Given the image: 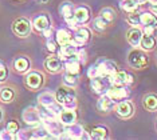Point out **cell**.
Returning <instances> with one entry per match:
<instances>
[{
  "label": "cell",
  "mask_w": 157,
  "mask_h": 140,
  "mask_svg": "<svg viewBox=\"0 0 157 140\" xmlns=\"http://www.w3.org/2000/svg\"><path fill=\"white\" fill-rule=\"evenodd\" d=\"M128 62H129V64L133 68L140 70V68L146 67V64H148V57H146L145 53L140 51V49H133V51L129 52Z\"/></svg>",
  "instance_id": "obj_1"
},
{
  "label": "cell",
  "mask_w": 157,
  "mask_h": 140,
  "mask_svg": "<svg viewBox=\"0 0 157 140\" xmlns=\"http://www.w3.org/2000/svg\"><path fill=\"white\" fill-rule=\"evenodd\" d=\"M31 31V26H30V21L27 19H17L15 23H13V32L17 35V36H22V38H26Z\"/></svg>",
  "instance_id": "obj_2"
},
{
  "label": "cell",
  "mask_w": 157,
  "mask_h": 140,
  "mask_svg": "<svg viewBox=\"0 0 157 140\" xmlns=\"http://www.w3.org/2000/svg\"><path fill=\"white\" fill-rule=\"evenodd\" d=\"M128 95H129V91H128L124 85H113L108 91V96H110L114 102H117V100H124L125 98H128Z\"/></svg>",
  "instance_id": "obj_3"
},
{
  "label": "cell",
  "mask_w": 157,
  "mask_h": 140,
  "mask_svg": "<svg viewBox=\"0 0 157 140\" xmlns=\"http://www.w3.org/2000/svg\"><path fill=\"white\" fill-rule=\"evenodd\" d=\"M98 70L101 77H110L117 71V66L110 60H105L98 66Z\"/></svg>",
  "instance_id": "obj_4"
},
{
  "label": "cell",
  "mask_w": 157,
  "mask_h": 140,
  "mask_svg": "<svg viewBox=\"0 0 157 140\" xmlns=\"http://www.w3.org/2000/svg\"><path fill=\"white\" fill-rule=\"evenodd\" d=\"M116 112L121 117H130L133 115V104L130 102H120L116 107Z\"/></svg>",
  "instance_id": "obj_5"
},
{
  "label": "cell",
  "mask_w": 157,
  "mask_h": 140,
  "mask_svg": "<svg viewBox=\"0 0 157 140\" xmlns=\"http://www.w3.org/2000/svg\"><path fill=\"white\" fill-rule=\"evenodd\" d=\"M43 83V77L40 76L38 72H31L27 75L26 77V84L28 88H33V89H36L40 87V84Z\"/></svg>",
  "instance_id": "obj_6"
},
{
  "label": "cell",
  "mask_w": 157,
  "mask_h": 140,
  "mask_svg": "<svg viewBox=\"0 0 157 140\" xmlns=\"http://www.w3.org/2000/svg\"><path fill=\"white\" fill-rule=\"evenodd\" d=\"M128 41H129V44H132L133 47H138L141 43V39H142V32L141 30H138V28H132V30L128 31Z\"/></svg>",
  "instance_id": "obj_7"
},
{
  "label": "cell",
  "mask_w": 157,
  "mask_h": 140,
  "mask_svg": "<svg viewBox=\"0 0 157 140\" xmlns=\"http://www.w3.org/2000/svg\"><path fill=\"white\" fill-rule=\"evenodd\" d=\"M77 120V115L73 109H66V111H62L59 113V121L60 124H65V125H71L74 124Z\"/></svg>",
  "instance_id": "obj_8"
},
{
  "label": "cell",
  "mask_w": 157,
  "mask_h": 140,
  "mask_svg": "<svg viewBox=\"0 0 157 140\" xmlns=\"http://www.w3.org/2000/svg\"><path fill=\"white\" fill-rule=\"evenodd\" d=\"M128 76H129V75L125 72V71H116V72L109 77V81L113 85H124L128 83Z\"/></svg>",
  "instance_id": "obj_9"
},
{
  "label": "cell",
  "mask_w": 157,
  "mask_h": 140,
  "mask_svg": "<svg viewBox=\"0 0 157 140\" xmlns=\"http://www.w3.org/2000/svg\"><path fill=\"white\" fill-rule=\"evenodd\" d=\"M74 17H75L77 23H86L90 19V11H89L87 7H78V8L74 11Z\"/></svg>",
  "instance_id": "obj_10"
},
{
  "label": "cell",
  "mask_w": 157,
  "mask_h": 140,
  "mask_svg": "<svg viewBox=\"0 0 157 140\" xmlns=\"http://www.w3.org/2000/svg\"><path fill=\"white\" fill-rule=\"evenodd\" d=\"M44 67L48 72L56 74V72H59L60 68H62V63H60V60L56 59V57H48L44 62Z\"/></svg>",
  "instance_id": "obj_11"
},
{
  "label": "cell",
  "mask_w": 157,
  "mask_h": 140,
  "mask_svg": "<svg viewBox=\"0 0 157 140\" xmlns=\"http://www.w3.org/2000/svg\"><path fill=\"white\" fill-rule=\"evenodd\" d=\"M90 40V31L87 28H79L77 31L75 36H74V41H75L77 45H81V44H85L86 41Z\"/></svg>",
  "instance_id": "obj_12"
},
{
  "label": "cell",
  "mask_w": 157,
  "mask_h": 140,
  "mask_svg": "<svg viewBox=\"0 0 157 140\" xmlns=\"http://www.w3.org/2000/svg\"><path fill=\"white\" fill-rule=\"evenodd\" d=\"M140 19H141V24H144V26L157 27V17H156V15H153L152 12H144V13H141Z\"/></svg>",
  "instance_id": "obj_13"
},
{
  "label": "cell",
  "mask_w": 157,
  "mask_h": 140,
  "mask_svg": "<svg viewBox=\"0 0 157 140\" xmlns=\"http://www.w3.org/2000/svg\"><path fill=\"white\" fill-rule=\"evenodd\" d=\"M114 107V100L110 96H102L98 102V108L101 111H110Z\"/></svg>",
  "instance_id": "obj_14"
},
{
  "label": "cell",
  "mask_w": 157,
  "mask_h": 140,
  "mask_svg": "<svg viewBox=\"0 0 157 140\" xmlns=\"http://www.w3.org/2000/svg\"><path fill=\"white\" fill-rule=\"evenodd\" d=\"M34 26H35V30H38V31H44V30H47L48 26H50L48 17L46 16V15H40L39 17H36V19H35Z\"/></svg>",
  "instance_id": "obj_15"
},
{
  "label": "cell",
  "mask_w": 157,
  "mask_h": 140,
  "mask_svg": "<svg viewBox=\"0 0 157 140\" xmlns=\"http://www.w3.org/2000/svg\"><path fill=\"white\" fill-rule=\"evenodd\" d=\"M144 107L149 111H155L157 109V96L151 93V95H146L144 98Z\"/></svg>",
  "instance_id": "obj_16"
},
{
  "label": "cell",
  "mask_w": 157,
  "mask_h": 140,
  "mask_svg": "<svg viewBox=\"0 0 157 140\" xmlns=\"http://www.w3.org/2000/svg\"><path fill=\"white\" fill-rule=\"evenodd\" d=\"M140 45L142 47V49H146V51H149V49H153L156 45V40L153 36H149V35H142V39H141V43Z\"/></svg>",
  "instance_id": "obj_17"
},
{
  "label": "cell",
  "mask_w": 157,
  "mask_h": 140,
  "mask_svg": "<svg viewBox=\"0 0 157 140\" xmlns=\"http://www.w3.org/2000/svg\"><path fill=\"white\" fill-rule=\"evenodd\" d=\"M71 95H73V92H71V91H69V89L65 88V87H60L58 91H56L55 98H56V100H58L60 104H65V102L69 99V96H71Z\"/></svg>",
  "instance_id": "obj_18"
},
{
  "label": "cell",
  "mask_w": 157,
  "mask_h": 140,
  "mask_svg": "<svg viewBox=\"0 0 157 140\" xmlns=\"http://www.w3.org/2000/svg\"><path fill=\"white\" fill-rule=\"evenodd\" d=\"M13 66H15V70L17 72H26L28 70V67H30V62H28L26 57H19V59L15 60Z\"/></svg>",
  "instance_id": "obj_19"
},
{
  "label": "cell",
  "mask_w": 157,
  "mask_h": 140,
  "mask_svg": "<svg viewBox=\"0 0 157 140\" xmlns=\"http://www.w3.org/2000/svg\"><path fill=\"white\" fill-rule=\"evenodd\" d=\"M91 88H93V91L94 92H103L106 89L105 87V81L101 79V76H97V77H94V79H91Z\"/></svg>",
  "instance_id": "obj_20"
},
{
  "label": "cell",
  "mask_w": 157,
  "mask_h": 140,
  "mask_svg": "<svg viewBox=\"0 0 157 140\" xmlns=\"http://www.w3.org/2000/svg\"><path fill=\"white\" fill-rule=\"evenodd\" d=\"M138 0H124L122 3V8L126 11L128 13H132V12H136L138 9Z\"/></svg>",
  "instance_id": "obj_21"
},
{
  "label": "cell",
  "mask_w": 157,
  "mask_h": 140,
  "mask_svg": "<svg viewBox=\"0 0 157 140\" xmlns=\"http://www.w3.org/2000/svg\"><path fill=\"white\" fill-rule=\"evenodd\" d=\"M56 40H58V43L60 45H65L67 43L71 41V36L66 30H59L58 34H56Z\"/></svg>",
  "instance_id": "obj_22"
},
{
  "label": "cell",
  "mask_w": 157,
  "mask_h": 140,
  "mask_svg": "<svg viewBox=\"0 0 157 140\" xmlns=\"http://www.w3.org/2000/svg\"><path fill=\"white\" fill-rule=\"evenodd\" d=\"M108 136V130L105 127H95L91 131V138L93 139H105Z\"/></svg>",
  "instance_id": "obj_23"
},
{
  "label": "cell",
  "mask_w": 157,
  "mask_h": 140,
  "mask_svg": "<svg viewBox=\"0 0 157 140\" xmlns=\"http://www.w3.org/2000/svg\"><path fill=\"white\" fill-rule=\"evenodd\" d=\"M0 99H2V102H4V103L12 102L13 91L12 89H10V88H3L2 91H0Z\"/></svg>",
  "instance_id": "obj_24"
},
{
  "label": "cell",
  "mask_w": 157,
  "mask_h": 140,
  "mask_svg": "<svg viewBox=\"0 0 157 140\" xmlns=\"http://www.w3.org/2000/svg\"><path fill=\"white\" fill-rule=\"evenodd\" d=\"M60 53H62L65 57H71L74 56V53H75V44H70V43H67V44L62 45V51H60Z\"/></svg>",
  "instance_id": "obj_25"
},
{
  "label": "cell",
  "mask_w": 157,
  "mask_h": 140,
  "mask_svg": "<svg viewBox=\"0 0 157 140\" xmlns=\"http://www.w3.org/2000/svg\"><path fill=\"white\" fill-rule=\"evenodd\" d=\"M66 70H67V72L77 75L79 72V63H78V60H74V59L70 60V62L66 64Z\"/></svg>",
  "instance_id": "obj_26"
},
{
  "label": "cell",
  "mask_w": 157,
  "mask_h": 140,
  "mask_svg": "<svg viewBox=\"0 0 157 140\" xmlns=\"http://www.w3.org/2000/svg\"><path fill=\"white\" fill-rule=\"evenodd\" d=\"M101 16L109 23V21H113L114 20V17H116V12H114L112 8H103L101 11Z\"/></svg>",
  "instance_id": "obj_27"
},
{
  "label": "cell",
  "mask_w": 157,
  "mask_h": 140,
  "mask_svg": "<svg viewBox=\"0 0 157 140\" xmlns=\"http://www.w3.org/2000/svg\"><path fill=\"white\" fill-rule=\"evenodd\" d=\"M106 26H108V21L103 19L102 16H99V17H97V19L94 20V28H95V30L103 31L106 28Z\"/></svg>",
  "instance_id": "obj_28"
},
{
  "label": "cell",
  "mask_w": 157,
  "mask_h": 140,
  "mask_svg": "<svg viewBox=\"0 0 157 140\" xmlns=\"http://www.w3.org/2000/svg\"><path fill=\"white\" fill-rule=\"evenodd\" d=\"M128 21L132 24V26H138V24H141V19H140V15L138 13H134L132 12L129 16H128Z\"/></svg>",
  "instance_id": "obj_29"
},
{
  "label": "cell",
  "mask_w": 157,
  "mask_h": 140,
  "mask_svg": "<svg viewBox=\"0 0 157 140\" xmlns=\"http://www.w3.org/2000/svg\"><path fill=\"white\" fill-rule=\"evenodd\" d=\"M17 131H19V124L15 120L8 121V124H7V132L8 134H16Z\"/></svg>",
  "instance_id": "obj_30"
},
{
  "label": "cell",
  "mask_w": 157,
  "mask_h": 140,
  "mask_svg": "<svg viewBox=\"0 0 157 140\" xmlns=\"http://www.w3.org/2000/svg\"><path fill=\"white\" fill-rule=\"evenodd\" d=\"M65 81H66V84H69V85H74V84L77 83L75 75H74V74H70V72H67V74H66V76H65Z\"/></svg>",
  "instance_id": "obj_31"
},
{
  "label": "cell",
  "mask_w": 157,
  "mask_h": 140,
  "mask_svg": "<svg viewBox=\"0 0 157 140\" xmlns=\"http://www.w3.org/2000/svg\"><path fill=\"white\" fill-rule=\"evenodd\" d=\"M7 68L6 66L3 64L2 62H0V81H4L6 80V77H7Z\"/></svg>",
  "instance_id": "obj_32"
},
{
  "label": "cell",
  "mask_w": 157,
  "mask_h": 140,
  "mask_svg": "<svg viewBox=\"0 0 157 140\" xmlns=\"http://www.w3.org/2000/svg\"><path fill=\"white\" fill-rule=\"evenodd\" d=\"M155 30H156V27H153V26H145L144 34L149 35V36H153V35H155Z\"/></svg>",
  "instance_id": "obj_33"
},
{
  "label": "cell",
  "mask_w": 157,
  "mask_h": 140,
  "mask_svg": "<svg viewBox=\"0 0 157 140\" xmlns=\"http://www.w3.org/2000/svg\"><path fill=\"white\" fill-rule=\"evenodd\" d=\"M47 49H48L50 52H54V51H56V44H55L54 41L50 40V41L47 43Z\"/></svg>",
  "instance_id": "obj_34"
},
{
  "label": "cell",
  "mask_w": 157,
  "mask_h": 140,
  "mask_svg": "<svg viewBox=\"0 0 157 140\" xmlns=\"http://www.w3.org/2000/svg\"><path fill=\"white\" fill-rule=\"evenodd\" d=\"M151 9L153 11V12L157 13V0H155V2H151Z\"/></svg>",
  "instance_id": "obj_35"
},
{
  "label": "cell",
  "mask_w": 157,
  "mask_h": 140,
  "mask_svg": "<svg viewBox=\"0 0 157 140\" xmlns=\"http://www.w3.org/2000/svg\"><path fill=\"white\" fill-rule=\"evenodd\" d=\"M2 117H3V112H2V109H0V120H2Z\"/></svg>",
  "instance_id": "obj_36"
},
{
  "label": "cell",
  "mask_w": 157,
  "mask_h": 140,
  "mask_svg": "<svg viewBox=\"0 0 157 140\" xmlns=\"http://www.w3.org/2000/svg\"><path fill=\"white\" fill-rule=\"evenodd\" d=\"M40 2H47V0H40Z\"/></svg>",
  "instance_id": "obj_37"
},
{
  "label": "cell",
  "mask_w": 157,
  "mask_h": 140,
  "mask_svg": "<svg viewBox=\"0 0 157 140\" xmlns=\"http://www.w3.org/2000/svg\"><path fill=\"white\" fill-rule=\"evenodd\" d=\"M138 2H141V0H138Z\"/></svg>",
  "instance_id": "obj_38"
}]
</instances>
